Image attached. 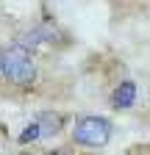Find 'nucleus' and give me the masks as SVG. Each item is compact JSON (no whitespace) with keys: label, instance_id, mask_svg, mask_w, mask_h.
Listing matches in <instances>:
<instances>
[{"label":"nucleus","instance_id":"nucleus-1","mask_svg":"<svg viewBox=\"0 0 150 155\" xmlns=\"http://www.w3.org/2000/svg\"><path fill=\"white\" fill-rule=\"evenodd\" d=\"M72 141L78 147H89V150H100L111 141V122L106 116L97 114H86L81 119H75L72 127Z\"/></svg>","mask_w":150,"mask_h":155},{"label":"nucleus","instance_id":"nucleus-2","mask_svg":"<svg viewBox=\"0 0 150 155\" xmlns=\"http://www.w3.org/2000/svg\"><path fill=\"white\" fill-rule=\"evenodd\" d=\"M3 75L9 78L11 83L17 86H25V83H33L36 78V64H33V50L25 47V45H11L6 50V61H3Z\"/></svg>","mask_w":150,"mask_h":155},{"label":"nucleus","instance_id":"nucleus-3","mask_svg":"<svg viewBox=\"0 0 150 155\" xmlns=\"http://www.w3.org/2000/svg\"><path fill=\"white\" fill-rule=\"evenodd\" d=\"M134 103H136V83L134 81H122L114 89V94H111V105L117 111H128Z\"/></svg>","mask_w":150,"mask_h":155},{"label":"nucleus","instance_id":"nucleus-4","mask_svg":"<svg viewBox=\"0 0 150 155\" xmlns=\"http://www.w3.org/2000/svg\"><path fill=\"white\" fill-rule=\"evenodd\" d=\"M56 39V31L53 28H47V25H39V28H31L28 33H22L20 36V45H25V47H36V45H47V42H53Z\"/></svg>","mask_w":150,"mask_h":155},{"label":"nucleus","instance_id":"nucleus-5","mask_svg":"<svg viewBox=\"0 0 150 155\" xmlns=\"http://www.w3.org/2000/svg\"><path fill=\"white\" fill-rule=\"evenodd\" d=\"M61 114H56V111H42L39 116H36V125H39L42 130V139H47V136H59L61 133Z\"/></svg>","mask_w":150,"mask_h":155},{"label":"nucleus","instance_id":"nucleus-6","mask_svg":"<svg viewBox=\"0 0 150 155\" xmlns=\"http://www.w3.org/2000/svg\"><path fill=\"white\" fill-rule=\"evenodd\" d=\"M36 139H42V130H39V125H36V119H33V122H28V127L20 133V144H28V141H36Z\"/></svg>","mask_w":150,"mask_h":155},{"label":"nucleus","instance_id":"nucleus-7","mask_svg":"<svg viewBox=\"0 0 150 155\" xmlns=\"http://www.w3.org/2000/svg\"><path fill=\"white\" fill-rule=\"evenodd\" d=\"M45 155H72V152H67V150H50V152H45Z\"/></svg>","mask_w":150,"mask_h":155},{"label":"nucleus","instance_id":"nucleus-8","mask_svg":"<svg viewBox=\"0 0 150 155\" xmlns=\"http://www.w3.org/2000/svg\"><path fill=\"white\" fill-rule=\"evenodd\" d=\"M3 61H6V50L0 47V72H3Z\"/></svg>","mask_w":150,"mask_h":155}]
</instances>
